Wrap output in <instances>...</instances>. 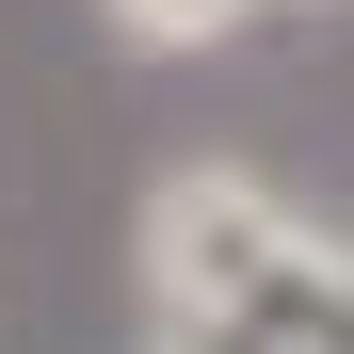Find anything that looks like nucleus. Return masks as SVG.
Returning a JSON list of instances; mask_svg holds the SVG:
<instances>
[{"label": "nucleus", "instance_id": "1", "mask_svg": "<svg viewBox=\"0 0 354 354\" xmlns=\"http://www.w3.org/2000/svg\"><path fill=\"white\" fill-rule=\"evenodd\" d=\"M290 209L274 177H242V161H161L145 177V225H129V258H145V306H242V274L290 242Z\"/></svg>", "mask_w": 354, "mask_h": 354}, {"label": "nucleus", "instance_id": "2", "mask_svg": "<svg viewBox=\"0 0 354 354\" xmlns=\"http://www.w3.org/2000/svg\"><path fill=\"white\" fill-rule=\"evenodd\" d=\"M225 322H258L274 354H338V338H354V258H338V225H290V242L242 274Z\"/></svg>", "mask_w": 354, "mask_h": 354}, {"label": "nucleus", "instance_id": "3", "mask_svg": "<svg viewBox=\"0 0 354 354\" xmlns=\"http://www.w3.org/2000/svg\"><path fill=\"white\" fill-rule=\"evenodd\" d=\"M258 0H113V48H225Z\"/></svg>", "mask_w": 354, "mask_h": 354}, {"label": "nucleus", "instance_id": "4", "mask_svg": "<svg viewBox=\"0 0 354 354\" xmlns=\"http://www.w3.org/2000/svg\"><path fill=\"white\" fill-rule=\"evenodd\" d=\"M161 354H274V338L225 322V306H161Z\"/></svg>", "mask_w": 354, "mask_h": 354}]
</instances>
